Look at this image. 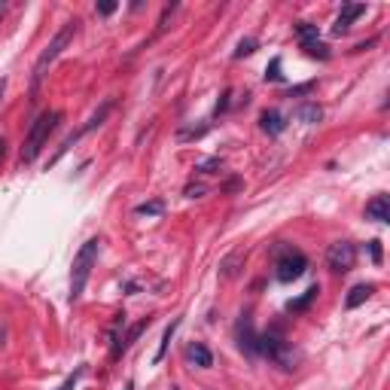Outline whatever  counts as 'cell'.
Here are the masks:
<instances>
[{
	"label": "cell",
	"instance_id": "ffe728a7",
	"mask_svg": "<svg viewBox=\"0 0 390 390\" xmlns=\"http://www.w3.org/2000/svg\"><path fill=\"white\" fill-rule=\"evenodd\" d=\"M253 52H256V40H253V37H244L241 43H238L235 52H232V58L238 61V58H247V55H253Z\"/></svg>",
	"mask_w": 390,
	"mask_h": 390
},
{
	"label": "cell",
	"instance_id": "9c48e42d",
	"mask_svg": "<svg viewBox=\"0 0 390 390\" xmlns=\"http://www.w3.org/2000/svg\"><path fill=\"white\" fill-rule=\"evenodd\" d=\"M363 13H366V6H363V3H347V6H342V13H338V19L333 24V34H345V31L351 28V22L360 19Z\"/></svg>",
	"mask_w": 390,
	"mask_h": 390
},
{
	"label": "cell",
	"instance_id": "7402d4cb",
	"mask_svg": "<svg viewBox=\"0 0 390 390\" xmlns=\"http://www.w3.org/2000/svg\"><path fill=\"white\" fill-rule=\"evenodd\" d=\"M207 135V126H202V128H183V131H180V140H198V137H204Z\"/></svg>",
	"mask_w": 390,
	"mask_h": 390
},
{
	"label": "cell",
	"instance_id": "d4e9b609",
	"mask_svg": "<svg viewBox=\"0 0 390 390\" xmlns=\"http://www.w3.org/2000/svg\"><path fill=\"white\" fill-rule=\"evenodd\" d=\"M82 372H86V369H82V366H80V369H77V372H73V375H70L68 381H64V384H61V387H58V390H73V384H77V381H80V375H82Z\"/></svg>",
	"mask_w": 390,
	"mask_h": 390
},
{
	"label": "cell",
	"instance_id": "484cf974",
	"mask_svg": "<svg viewBox=\"0 0 390 390\" xmlns=\"http://www.w3.org/2000/svg\"><path fill=\"white\" fill-rule=\"evenodd\" d=\"M369 253L375 262H381V241H369Z\"/></svg>",
	"mask_w": 390,
	"mask_h": 390
},
{
	"label": "cell",
	"instance_id": "83f0119b",
	"mask_svg": "<svg viewBox=\"0 0 390 390\" xmlns=\"http://www.w3.org/2000/svg\"><path fill=\"white\" fill-rule=\"evenodd\" d=\"M375 43H378L375 37H372V40H366V43H357V46H354V52H363V49H372V46H375Z\"/></svg>",
	"mask_w": 390,
	"mask_h": 390
},
{
	"label": "cell",
	"instance_id": "ba28073f",
	"mask_svg": "<svg viewBox=\"0 0 390 390\" xmlns=\"http://www.w3.org/2000/svg\"><path fill=\"white\" fill-rule=\"evenodd\" d=\"M186 363H189V366H195V369H211L213 366L211 347L202 345V342H193V345L186 347Z\"/></svg>",
	"mask_w": 390,
	"mask_h": 390
},
{
	"label": "cell",
	"instance_id": "f1b7e54d",
	"mask_svg": "<svg viewBox=\"0 0 390 390\" xmlns=\"http://www.w3.org/2000/svg\"><path fill=\"white\" fill-rule=\"evenodd\" d=\"M202 193H204V186H189V189H186V195H189V198H198Z\"/></svg>",
	"mask_w": 390,
	"mask_h": 390
},
{
	"label": "cell",
	"instance_id": "8992f818",
	"mask_svg": "<svg viewBox=\"0 0 390 390\" xmlns=\"http://www.w3.org/2000/svg\"><path fill=\"white\" fill-rule=\"evenodd\" d=\"M357 262V247L351 241H336L329 244L327 250V265L336 271V275H345V271H351Z\"/></svg>",
	"mask_w": 390,
	"mask_h": 390
},
{
	"label": "cell",
	"instance_id": "d6986e66",
	"mask_svg": "<svg viewBox=\"0 0 390 390\" xmlns=\"http://www.w3.org/2000/svg\"><path fill=\"white\" fill-rule=\"evenodd\" d=\"M162 211H165V204H162V202H144V204H137V207H135L137 217H156V213H162Z\"/></svg>",
	"mask_w": 390,
	"mask_h": 390
},
{
	"label": "cell",
	"instance_id": "3957f363",
	"mask_svg": "<svg viewBox=\"0 0 390 390\" xmlns=\"http://www.w3.org/2000/svg\"><path fill=\"white\" fill-rule=\"evenodd\" d=\"M98 253H101V238H89L86 244L77 250V256H73V269H70V305L80 302L82 290H86L89 284V275H92L95 262H98Z\"/></svg>",
	"mask_w": 390,
	"mask_h": 390
},
{
	"label": "cell",
	"instance_id": "9a60e30c",
	"mask_svg": "<svg viewBox=\"0 0 390 390\" xmlns=\"http://www.w3.org/2000/svg\"><path fill=\"white\" fill-rule=\"evenodd\" d=\"M293 31H296V37H299V43H314V40H320V31H317V24H311V22H296L293 24Z\"/></svg>",
	"mask_w": 390,
	"mask_h": 390
},
{
	"label": "cell",
	"instance_id": "7a4b0ae2",
	"mask_svg": "<svg viewBox=\"0 0 390 390\" xmlns=\"http://www.w3.org/2000/svg\"><path fill=\"white\" fill-rule=\"evenodd\" d=\"M58 122H61V110H43L34 122H31L28 135H24V144H22V153H19V162L22 165H31V162L37 159L40 149L46 147L49 135L58 128Z\"/></svg>",
	"mask_w": 390,
	"mask_h": 390
},
{
	"label": "cell",
	"instance_id": "e0dca14e",
	"mask_svg": "<svg viewBox=\"0 0 390 390\" xmlns=\"http://www.w3.org/2000/svg\"><path fill=\"white\" fill-rule=\"evenodd\" d=\"M302 49H305V55H308V58H320V61H329V58H333L329 46L320 43V40H314V43H305Z\"/></svg>",
	"mask_w": 390,
	"mask_h": 390
},
{
	"label": "cell",
	"instance_id": "52a82bcc",
	"mask_svg": "<svg viewBox=\"0 0 390 390\" xmlns=\"http://www.w3.org/2000/svg\"><path fill=\"white\" fill-rule=\"evenodd\" d=\"M110 110H113V101H104V104H101V110H98V113H92V119H89L86 126H82V128H77V131H73V135H70L68 140H64L61 147H58V156H55V159H61V156L68 153V149H70L73 144H77L80 137H86L89 131H95V128H98V126H101V122L107 119V116H110Z\"/></svg>",
	"mask_w": 390,
	"mask_h": 390
},
{
	"label": "cell",
	"instance_id": "7c38bea8",
	"mask_svg": "<svg viewBox=\"0 0 390 390\" xmlns=\"http://www.w3.org/2000/svg\"><path fill=\"white\" fill-rule=\"evenodd\" d=\"M366 220H375V223H387L390 220V198L387 195H375L366 204Z\"/></svg>",
	"mask_w": 390,
	"mask_h": 390
},
{
	"label": "cell",
	"instance_id": "4fadbf2b",
	"mask_svg": "<svg viewBox=\"0 0 390 390\" xmlns=\"http://www.w3.org/2000/svg\"><path fill=\"white\" fill-rule=\"evenodd\" d=\"M375 293V284H357L347 290V299H345V308H360L366 299Z\"/></svg>",
	"mask_w": 390,
	"mask_h": 390
},
{
	"label": "cell",
	"instance_id": "cb8c5ba5",
	"mask_svg": "<svg viewBox=\"0 0 390 390\" xmlns=\"http://www.w3.org/2000/svg\"><path fill=\"white\" fill-rule=\"evenodd\" d=\"M314 89V82H305V86H296V89H290L287 92V98H296V95H308Z\"/></svg>",
	"mask_w": 390,
	"mask_h": 390
},
{
	"label": "cell",
	"instance_id": "2e32d148",
	"mask_svg": "<svg viewBox=\"0 0 390 390\" xmlns=\"http://www.w3.org/2000/svg\"><path fill=\"white\" fill-rule=\"evenodd\" d=\"M177 327H180V317H174L168 327H165V333H162V342H159V351H156L153 357V363H162L165 360V354H168V345H171V336L177 333Z\"/></svg>",
	"mask_w": 390,
	"mask_h": 390
},
{
	"label": "cell",
	"instance_id": "30bf717a",
	"mask_svg": "<svg viewBox=\"0 0 390 390\" xmlns=\"http://www.w3.org/2000/svg\"><path fill=\"white\" fill-rule=\"evenodd\" d=\"M260 128H262L269 137H278L280 131L287 128V119H284V116H280L278 110H265V113L260 116Z\"/></svg>",
	"mask_w": 390,
	"mask_h": 390
},
{
	"label": "cell",
	"instance_id": "ac0fdd59",
	"mask_svg": "<svg viewBox=\"0 0 390 390\" xmlns=\"http://www.w3.org/2000/svg\"><path fill=\"white\" fill-rule=\"evenodd\" d=\"M317 293H320V287H311V290H308V293H305L302 299H296V302H290L287 308H290V311H302V308H308V305L314 302V299H317Z\"/></svg>",
	"mask_w": 390,
	"mask_h": 390
},
{
	"label": "cell",
	"instance_id": "5bb4252c",
	"mask_svg": "<svg viewBox=\"0 0 390 390\" xmlns=\"http://www.w3.org/2000/svg\"><path fill=\"white\" fill-rule=\"evenodd\" d=\"M296 119L302 122V126H317V122L323 119V107L320 104H302V107H296Z\"/></svg>",
	"mask_w": 390,
	"mask_h": 390
},
{
	"label": "cell",
	"instance_id": "5b68a950",
	"mask_svg": "<svg viewBox=\"0 0 390 390\" xmlns=\"http://www.w3.org/2000/svg\"><path fill=\"white\" fill-rule=\"evenodd\" d=\"M308 271V260H305V253L293 250V247H287V250H280V256L275 260V278L280 284H293Z\"/></svg>",
	"mask_w": 390,
	"mask_h": 390
},
{
	"label": "cell",
	"instance_id": "277c9868",
	"mask_svg": "<svg viewBox=\"0 0 390 390\" xmlns=\"http://www.w3.org/2000/svg\"><path fill=\"white\" fill-rule=\"evenodd\" d=\"M256 351H260L262 357H269V360L275 363V366H280L284 372H293L296 363H299V354L293 351V345L284 342L280 336H271V333L256 336Z\"/></svg>",
	"mask_w": 390,
	"mask_h": 390
},
{
	"label": "cell",
	"instance_id": "603a6c76",
	"mask_svg": "<svg viewBox=\"0 0 390 390\" xmlns=\"http://www.w3.org/2000/svg\"><path fill=\"white\" fill-rule=\"evenodd\" d=\"M217 168H223V159H207V162L198 165V171H202V174H213Z\"/></svg>",
	"mask_w": 390,
	"mask_h": 390
},
{
	"label": "cell",
	"instance_id": "f546056e",
	"mask_svg": "<svg viewBox=\"0 0 390 390\" xmlns=\"http://www.w3.org/2000/svg\"><path fill=\"white\" fill-rule=\"evenodd\" d=\"M3 149H6V144H3V137H0V159H3Z\"/></svg>",
	"mask_w": 390,
	"mask_h": 390
},
{
	"label": "cell",
	"instance_id": "6da1fadb",
	"mask_svg": "<svg viewBox=\"0 0 390 390\" xmlns=\"http://www.w3.org/2000/svg\"><path fill=\"white\" fill-rule=\"evenodd\" d=\"M77 31H80V22L77 19H70V22H64L61 28L55 31V37L46 43V49L40 52V58L34 61V73H31V92H37L40 89V82H43V77H46V70H49V64L55 61L58 55L64 52L70 43H73V37H77Z\"/></svg>",
	"mask_w": 390,
	"mask_h": 390
},
{
	"label": "cell",
	"instance_id": "44dd1931",
	"mask_svg": "<svg viewBox=\"0 0 390 390\" xmlns=\"http://www.w3.org/2000/svg\"><path fill=\"white\" fill-rule=\"evenodd\" d=\"M284 73H280V58H271V64L265 68V82H280Z\"/></svg>",
	"mask_w": 390,
	"mask_h": 390
},
{
	"label": "cell",
	"instance_id": "8fae6325",
	"mask_svg": "<svg viewBox=\"0 0 390 390\" xmlns=\"http://www.w3.org/2000/svg\"><path fill=\"white\" fill-rule=\"evenodd\" d=\"M147 327H149V317H147V320H140V323H135V327H131V329H128V333L122 336V338H116V345H113V360H116V357H122V354H126L128 347L135 345V338H137L140 333H144Z\"/></svg>",
	"mask_w": 390,
	"mask_h": 390
},
{
	"label": "cell",
	"instance_id": "4316f807",
	"mask_svg": "<svg viewBox=\"0 0 390 390\" xmlns=\"http://www.w3.org/2000/svg\"><path fill=\"white\" fill-rule=\"evenodd\" d=\"M95 10L101 13V15H110V13H116V3H98Z\"/></svg>",
	"mask_w": 390,
	"mask_h": 390
}]
</instances>
